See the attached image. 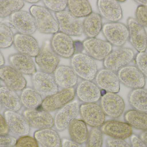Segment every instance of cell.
<instances>
[{"label": "cell", "mask_w": 147, "mask_h": 147, "mask_svg": "<svg viewBox=\"0 0 147 147\" xmlns=\"http://www.w3.org/2000/svg\"><path fill=\"white\" fill-rule=\"evenodd\" d=\"M70 65L78 77L82 80H94L98 71L95 60L86 54L83 53L74 54L71 58Z\"/></svg>", "instance_id": "6da1fadb"}, {"label": "cell", "mask_w": 147, "mask_h": 147, "mask_svg": "<svg viewBox=\"0 0 147 147\" xmlns=\"http://www.w3.org/2000/svg\"><path fill=\"white\" fill-rule=\"evenodd\" d=\"M36 24L37 30L46 34H54L59 31L58 24L51 11L46 7L33 5L29 9Z\"/></svg>", "instance_id": "7a4b0ae2"}, {"label": "cell", "mask_w": 147, "mask_h": 147, "mask_svg": "<svg viewBox=\"0 0 147 147\" xmlns=\"http://www.w3.org/2000/svg\"><path fill=\"white\" fill-rule=\"evenodd\" d=\"M134 50L129 47H121L112 50L103 60L105 69L117 72L120 69L129 65L134 59Z\"/></svg>", "instance_id": "3957f363"}, {"label": "cell", "mask_w": 147, "mask_h": 147, "mask_svg": "<svg viewBox=\"0 0 147 147\" xmlns=\"http://www.w3.org/2000/svg\"><path fill=\"white\" fill-rule=\"evenodd\" d=\"M102 31L106 41L114 46L121 47L128 40V29L122 22H106L103 25Z\"/></svg>", "instance_id": "277c9868"}, {"label": "cell", "mask_w": 147, "mask_h": 147, "mask_svg": "<svg viewBox=\"0 0 147 147\" xmlns=\"http://www.w3.org/2000/svg\"><path fill=\"white\" fill-rule=\"evenodd\" d=\"M33 88L41 96L47 97L56 94L59 88L52 74L42 71H37L31 77Z\"/></svg>", "instance_id": "5b68a950"}, {"label": "cell", "mask_w": 147, "mask_h": 147, "mask_svg": "<svg viewBox=\"0 0 147 147\" xmlns=\"http://www.w3.org/2000/svg\"><path fill=\"white\" fill-rule=\"evenodd\" d=\"M80 104L72 101L57 110L54 118V127L57 131L62 132L69 127L70 123L79 115Z\"/></svg>", "instance_id": "8992f818"}, {"label": "cell", "mask_w": 147, "mask_h": 147, "mask_svg": "<svg viewBox=\"0 0 147 147\" xmlns=\"http://www.w3.org/2000/svg\"><path fill=\"white\" fill-rule=\"evenodd\" d=\"M130 44L138 52H145L147 48V33L145 28L136 19L129 17L127 20Z\"/></svg>", "instance_id": "52a82bcc"}, {"label": "cell", "mask_w": 147, "mask_h": 147, "mask_svg": "<svg viewBox=\"0 0 147 147\" xmlns=\"http://www.w3.org/2000/svg\"><path fill=\"white\" fill-rule=\"evenodd\" d=\"M99 101V105L105 114L111 118H119L124 112V100L117 93L105 92L102 95Z\"/></svg>", "instance_id": "ba28073f"}, {"label": "cell", "mask_w": 147, "mask_h": 147, "mask_svg": "<svg viewBox=\"0 0 147 147\" xmlns=\"http://www.w3.org/2000/svg\"><path fill=\"white\" fill-rule=\"evenodd\" d=\"M59 32L70 36H79L83 33V22L69 10L55 13Z\"/></svg>", "instance_id": "9c48e42d"}, {"label": "cell", "mask_w": 147, "mask_h": 147, "mask_svg": "<svg viewBox=\"0 0 147 147\" xmlns=\"http://www.w3.org/2000/svg\"><path fill=\"white\" fill-rule=\"evenodd\" d=\"M75 96L74 88L63 89L54 95L45 98L40 106V109L48 112L58 110L73 101Z\"/></svg>", "instance_id": "30bf717a"}, {"label": "cell", "mask_w": 147, "mask_h": 147, "mask_svg": "<svg viewBox=\"0 0 147 147\" xmlns=\"http://www.w3.org/2000/svg\"><path fill=\"white\" fill-rule=\"evenodd\" d=\"M50 46L52 51L59 57L71 58L75 52L74 41L71 36L58 32L53 35Z\"/></svg>", "instance_id": "8fae6325"}, {"label": "cell", "mask_w": 147, "mask_h": 147, "mask_svg": "<svg viewBox=\"0 0 147 147\" xmlns=\"http://www.w3.org/2000/svg\"><path fill=\"white\" fill-rule=\"evenodd\" d=\"M117 74L120 83L127 88L134 89L144 88L146 85V78L136 66H124Z\"/></svg>", "instance_id": "7c38bea8"}, {"label": "cell", "mask_w": 147, "mask_h": 147, "mask_svg": "<svg viewBox=\"0 0 147 147\" xmlns=\"http://www.w3.org/2000/svg\"><path fill=\"white\" fill-rule=\"evenodd\" d=\"M35 60L41 71L52 74L59 66L60 60L51 48L50 42L46 41L35 57Z\"/></svg>", "instance_id": "4fadbf2b"}, {"label": "cell", "mask_w": 147, "mask_h": 147, "mask_svg": "<svg viewBox=\"0 0 147 147\" xmlns=\"http://www.w3.org/2000/svg\"><path fill=\"white\" fill-rule=\"evenodd\" d=\"M82 45L86 54L98 61H103L113 50V46L110 43L96 38H87Z\"/></svg>", "instance_id": "5bb4252c"}, {"label": "cell", "mask_w": 147, "mask_h": 147, "mask_svg": "<svg viewBox=\"0 0 147 147\" xmlns=\"http://www.w3.org/2000/svg\"><path fill=\"white\" fill-rule=\"evenodd\" d=\"M9 23L18 33L31 35L37 30L35 21L30 12L19 10L9 16Z\"/></svg>", "instance_id": "9a60e30c"}, {"label": "cell", "mask_w": 147, "mask_h": 147, "mask_svg": "<svg viewBox=\"0 0 147 147\" xmlns=\"http://www.w3.org/2000/svg\"><path fill=\"white\" fill-rule=\"evenodd\" d=\"M79 111L82 120L90 127L100 128L105 122V115L96 103L82 104Z\"/></svg>", "instance_id": "2e32d148"}, {"label": "cell", "mask_w": 147, "mask_h": 147, "mask_svg": "<svg viewBox=\"0 0 147 147\" xmlns=\"http://www.w3.org/2000/svg\"><path fill=\"white\" fill-rule=\"evenodd\" d=\"M22 114L30 127L34 128L39 130L54 127V118L49 112L38 109H26Z\"/></svg>", "instance_id": "e0dca14e"}, {"label": "cell", "mask_w": 147, "mask_h": 147, "mask_svg": "<svg viewBox=\"0 0 147 147\" xmlns=\"http://www.w3.org/2000/svg\"><path fill=\"white\" fill-rule=\"evenodd\" d=\"M75 89L78 99L84 104L96 103L102 96V90L92 81L82 80Z\"/></svg>", "instance_id": "ac0fdd59"}, {"label": "cell", "mask_w": 147, "mask_h": 147, "mask_svg": "<svg viewBox=\"0 0 147 147\" xmlns=\"http://www.w3.org/2000/svg\"><path fill=\"white\" fill-rule=\"evenodd\" d=\"M3 117L9 131L19 137L26 136L30 133L31 127L22 114L18 112L6 110Z\"/></svg>", "instance_id": "d6986e66"}, {"label": "cell", "mask_w": 147, "mask_h": 147, "mask_svg": "<svg viewBox=\"0 0 147 147\" xmlns=\"http://www.w3.org/2000/svg\"><path fill=\"white\" fill-rule=\"evenodd\" d=\"M96 84L101 90L117 93L120 91V82L116 72L104 68L98 71L95 79Z\"/></svg>", "instance_id": "ffe728a7"}, {"label": "cell", "mask_w": 147, "mask_h": 147, "mask_svg": "<svg viewBox=\"0 0 147 147\" xmlns=\"http://www.w3.org/2000/svg\"><path fill=\"white\" fill-rule=\"evenodd\" d=\"M13 45L18 53L31 58H35L40 50L37 40L31 35L16 34Z\"/></svg>", "instance_id": "44dd1931"}, {"label": "cell", "mask_w": 147, "mask_h": 147, "mask_svg": "<svg viewBox=\"0 0 147 147\" xmlns=\"http://www.w3.org/2000/svg\"><path fill=\"white\" fill-rule=\"evenodd\" d=\"M103 134L113 139L125 140L133 134L132 128L126 122L109 120L100 127Z\"/></svg>", "instance_id": "7402d4cb"}, {"label": "cell", "mask_w": 147, "mask_h": 147, "mask_svg": "<svg viewBox=\"0 0 147 147\" xmlns=\"http://www.w3.org/2000/svg\"><path fill=\"white\" fill-rule=\"evenodd\" d=\"M0 79L6 86L16 91H22L26 87L27 81L24 76L11 66L0 68Z\"/></svg>", "instance_id": "603a6c76"}, {"label": "cell", "mask_w": 147, "mask_h": 147, "mask_svg": "<svg viewBox=\"0 0 147 147\" xmlns=\"http://www.w3.org/2000/svg\"><path fill=\"white\" fill-rule=\"evenodd\" d=\"M97 6L99 14L109 22H117L123 17L122 9L117 0H98Z\"/></svg>", "instance_id": "cb8c5ba5"}, {"label": "cell", "mask_w": 147, "mask_h": 147, "mask_svg": "<svg viewBox=\"0 0 147 147\" xmlns=\"http://www.w3.org/2000/svg\"><path fill=\"white\" fill-rule=\"evenodd\" d=\"M53 74L58 86L63 89L74 88L78 84V77L71 66H59Z\"/></svg>", "instance_id": "d4e9b609"}, {"label": "cell", "mask_w": 147, "mask_h": 147, "mask_svg": "<svg viewBox=\"0 0 147 147\" xmlns=\"http://www.w3.org/2000/svg\"><path fill=\"white\" fill-rule=\"evenodd\" d=\"M8 61L11 67L22 75L32 76L37 71L35 63L29 56L18 53L10 55Z\"/></svg>", "instance_id": "484cf974"}, {"label": "cell", "mask_w": 147, "mask_h": 147, "mask_svg": "<svg viewBox=\"0 0 147 147\" xmlns=\"http://www.w3.org/2000/svg\"><path fill=\"white\" fill-rule=\"evenodd\" d=\"M0 103L6 110L16 112L20 110L22 107L16 91L6 86L0 87Z\"/></svg>", "instance_id": "4316f807"}, {"label": "cell", "mask_w": 147, "mask_h": 147, "mask_svg": "<svg viewBox=\"0 0 147 147\" xmlns=\"http://www.w3.org/2000/svg\"><path fill=\"white\" fill-rule=\"evenodd\" d=\"M34 139L43 147H62V140L58 132L52 128L37 130Z\"/></svg>", "instance_id": "83f0119b"}, {"label": "cell", "mask_w": 147, "mask_h": 147, "mask_svg": "<svg viewBox=\"0 0 147 147\" xmlns=\"http://www.w3.org/2000/svg\"><path fill=\"white\" fill-rule=\"evenodd\" d=\"M82 22L83 33L87 38H96L102 29V17L98 13L92 12Z\"/></svg>", "instance_id": "f1b7e54d"}, {"label": "cell", "mask_w": 147, "mask_h": 147, "mask_svg": "<svg viewBox=\"0 0 147 147\" xmlns=\"http://www.w3.org/2000/svg\"><path fill=\"white\" fill-rule=\"evenodd\" d=\"M68 128L71 140L81 145L86 143L89 131L87 125L82 119H75L70 123Z\"/></svg>", "instance_id": "f546056e"}, {"label": "cell", "mask_w": 147, "mask_h": 147, "mask_svg": "<svg viewBox=\"0 0 147 147\" xmlns=\"http://www.w3.org/2000/svg\"><path fill=\"white\" fill-rule=\"evenodd\" d=\"M130 106L135 110L147 113V89L145 88L132 89L128 95Z\"/></svg>", "instance_id": "4dcf8cb0"}, {"label": "cell", "mask_w": 147, "mask_h": 147, "mask_svg": "<svg viewBox=\"0 0 147 147\" xmlns=\"http://www.w3.org/2000/svg\"><path fill=\"white\" fill-rule=\"evenodd\" d=\"M21 91V102L26 109H37L40 107L43 99L33 88L26 87Z\"/></svg>", "instance_id": "1f68e13d"}, {"label": "cell", "mask_w": 147, "mask_h": 147, "mask_svg": "<svg viewBox=\"0 0 147 147\" xmlns=\"http://www.w3.org/2000/svg\"><path fill=\"white\" fill-rule=\"evenodd\" d=\"M124 121L132 128L143 131L147 129V113L129 110L124 115Z\"/></svg>", "instance_id": "d6a6232c"}, {"label": "cell", "mask_w": 147, "mask_h": 147, "mask_svg": "<svg viewBox=\"0 0 147 147\" xmlns=\"http://www.w3.org/2000/svg\"><path fill=\"white\" fill-rule=\"evenodd\" d=\"M69 11L76 18L86 17L92 13L90 3L87 0H69Z\"/></svg>", "instance_id": "836d02e7"}, {"label": "cell", "mask_w": 147, "mask_h": 147, "mask_svg": "<svg viewBox=\"0 0 147 147\" xmlns=\"http://www.w3.org/2000/svg\"><path fill=\"white\" fill-rule=\"evenodd\" d=\"M24 5V1L20 0H0V18L10 16L21 10Z\"/></svg>", "instance_id": "e575fe53"}, {"label": "cell", "mask_w": 147, "mask_h": 147, "mask_svg": "<svg viewBox=\"0 0 147 147\" xmlns=\"http://www.w3.org/2000/svg\"><path fill=\"white\" fill-rule=\"evenodd\" d=\"M14 35L10 27L0 23V49L10 47L13 43Z\"/></svg>", "instance_id": "d590c367"}, {"label": "cell", "mask_w": 147, "mask_h": 147, "mask_svg": "<svg viewBox=\"0 0 147 147\" xmlns=\"http://www.w3.org/2000/svg\"><path fill=\"white\" fill-rule=\"evenodd\" d=\"M103 142V133L100 128H92L89 132L85 147H102Z\"/></svg>", "instance_id": "8d00e7d4"}, {"label": "cell", "mask_w": 147, "mask_h": 147, "mask_svg": "<svg viewBox=\"0 0 147 147\" xmlns=\"http://www.w3.org/2000/svg\"><path fill=\"white\" fill-rule=\"evenodd\" d=\"M42 2L45 7L55 13L65 10L68 5L66 0H44Z\"/></svg>", "instance_id": "74e56055"}, {"label": "cell", "mask_w": 147, "mask_h": 147, "mask_svg": "<svg viewBox=\"0 0 147 147\" xmlns=\"http://www.w3.org/2000/svg\"><path fill=\"white\" fill-rule=\"evenodd\" d=\"M136 66L147 79V52H138L135 56Z\"/></svg>", "instance_id": "f35d334b"}, {"label": "cell", "mask_w": 147, "mask_h": 147, "mask_svg": "<svg viewBox=\"0 0 147 147\" xmlns=\"http://www.w3.org/2000/svg\"><path fill=\"white\" fill-rule=\"evenodd\" d=\"M16 147H39L35 139L29 135L20 137L17 140Z\"/></svg>", "instance_id": "ab89813d"}, {"label": "cell", "mask_w": 147, "mask_h": 147, "mask_svg": "<svg viewBox=\"0 0 147 147\" xmlns=\"http://www.w3.org/2000/svg\"><path fill=\"white\" fill-rule=\"evenodd\" d=\"M135 16L139 23L147 28V6L139 5L136 10Z\"/></svg>", "instance_id": "60d3db41"}, {"label": "cell", "mask_w": 147, "mask_h": 147, "mask_svg": "<svg viewBox=\"0 0 147 147\" xmlns=\"http://www.w3.org/2000/svg\"><path fill=\"white\" fill-rule=\"evenodd\" d=\"M16 142V138L12 135H0V147H14Z\"/></svg>", "instance_id": "b9f144b4"}, {"label": "cell", "mask_w": 147, "mask_h": 147, "mask_svg": "<svg viewBox=\"0 0 147 147\" xmlns=\"http://www.w3.org/2000/svg\"><path fill=\"white\" fill-rule=\"evenodd\" d=\"M106 147H131L125 140L111 138L106 141Z\"/></svg>", "instance_id": "7bdbcfd3"}, {"label": "cell", "mask_w": 147, "mask_h": 147, "mask_svg": "<svg viewBox=\"0 0 147 147\" xmlns=\"http://www.w3.org/2000/svg\"><path fill=\"white\" fill-rule=\"evenodd\" d=\"M130 145L131 147H147V145L144 143L139 136L135 134H132L130 137Z\"/></svg>", "instance_id": "ee69618b"}, {"label": "cell", "mask_w": 147, "mask_h": 147, "mask_svg": "<svg viewBox=\"0 0 147 147\" xmlns=\"http://www.w3.org/2000/svg\"><path fill=\"white\" fill-rule=\"evenodd\" d=\"M9 132V129L4 117L0 114V135H8Z\"/></svg>", "instance_id": "f6af8a7d"}, {"label": "cell", "mask_w": 147, "mask_h": 147, "mask_svg": "<svg viewBox=\"0 0 147 147\" xmlns=\"http://www.w3.org/2000/svg\"><path fill=\"white\" fill-rule=\"evenodd\" d=\"M62 147H84L81 144L74 142L72 140L64 138L62 140Z\"/></svg>", "instance_id": "bcb514c9"}, {"label": "cell", "mask_w": 147, "mask_h": 147, "mask_svg": "<svg viewBox=\"0 0 147 147\" xmlns=\"http://www.w3.org/2000/svg\"><path fill=\"white\" fill-rule=\"evenodd\" d=\"M139 137L147 145V129L143 130L140 133Z\"/></svg>", "instance_id": "7dc6e473"}, {"label": "cell", "mask_w": 147, "mask_h": 147, "mask_svg": "<svg viewBox=\"0 0 147 147\" xmlns=\"http://www.w3.org/2000/svg\"><path fill=\"white\" fill-rule=\"evenodd\" d=\"M5 62V59H4V56H3V54L2 53L1 51H0V68L4 66Z\"/></svg>", "instance_id": "c3c4849f"}, {"label": "cell", "mask_w": 147, "mask_h": 147, "mask_svg": "<svg viewBox=\"0 0 147 147\" xmlns=\"http://www.w3.org/2000/svg\"><path fill=\"white\" fill-rule=\"evenodd\" d=\"M134 1L139 5L147 6V0H135Z\"/></svg>", "instance_id": "681fc988"}, {"label": "cell", "mask_w": 147, "mask_h": 147, "mask_svg": "<svg viewBox=\"0 0 147 147\" xmlns=\"http://www.w3.org/2000/svg\"><path fill=\"white\" fill-rule=\"evenodd\" d=\"M25 1L28 3H36L39 2L40 1L39 0H27V1Z\"/></svg>", "instance_id": "f907efd6"}, {"label": "cell", "mask_w": 147, "mask_h": 147, "mask_svg": "<svg viewBox=\"0 0 147 147\" xmlns=\"http://www.w3.org/2000/svg\"><path fill=\"white\" fill-rule=\"evenodd\" d=\"M119 3H123L126 1H118Z\"/></svg>", "instance_id": "816d5d0a"}, {"label": "cell", "mask_w": 147, "mask_h": 147, "mask_svg": "<svg viewBox=\"0 0 147 147\" xmlns=\"http://www.w3.org/2000/svg\"><path fill=\"white\" fill-rule=\"evenodd\" d=\"M2 106L1 104L0 103V110H1V109H2Z\"/></svg>", "instance_id": "f5cc1de1"}, {"label": "cell", "mask_w": 147, "mask_h": 147, "mask_svg": "<svg viewBox=\"0 0 147 147\" xmlns=\"http://www.w3.org/2000/svg\"><path fill=\"white\" fill-rule=\"evenodd\" d=\"M1 79H0V87H1Z\"/></svg>", "instance_id": "db71d44e"}]
</instances>
